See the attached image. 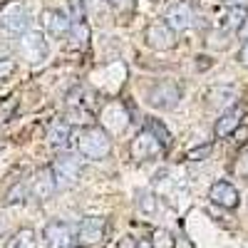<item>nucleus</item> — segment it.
<instances>
[{"instance_id": "nucleus-31", "label": "nucleus", "mask_w": 248, "mask_h": 248, "mask_svg": "<svg viewBox=\"0 0 248 248\" xmlns=\"http://www.w3.org/2000/svg\"><path fill=\"white\" fill-rule=\"evenodd\" d=\"M238 37H241V40H248V17L238 25Z\"/></svg>"}, {"instance_id": "nucleus-28", "label": "nucleus", "mask_w": 248, "mask_h": 248, "mask_svg": "<svg viewBox=\"0 0 248 248\" xmlns=\"http://www.w3.org/2000/svg\"><path fill=\"white\" fill-rule=\"evenodd\" d=\"M109 3H112V8L117 13H132L134 5H137V0H109Z\"/></svg>"}, {"instance_id": "nucleus-21", "label": "nucleus", "mask_w": 248, "mask_h": 248, "mask_svg": "<svg viewBox=\"0 0 248 248\" xmlns=\"http://www.w3.org/2000/svg\"><path fill=\"white\" fill-rule=\"evenodd\" d=\"M229 45H231V35L223 30H211L206 35V47H211V50H226Z\"/></svg>"}, {"instance_id": "nucleus-2", "label": "nucleus", "mask_w": 248, "mask_h": 248, "mask_svg": "<svg viewBox=\"0 0 248 248\" xmlns=\"http://www.w3.org/2000/svg\"><path fill=\"white\" fill-rule=\"evenodd\" d=\"M184 97V87L179 85L176 79H159L147 90V105L154 109H174Z\"/></svg>"}, {"instance_id": "nucleus-16", "label": "nucleus", "mask_w": 248, "mask_h": 248, "mask_svg": "<svg viewBox=\"0 0 248 248\" xmlns=\"http://www.w3.org/2000/svg\"><path fill=\"white\" fill-rule=\"evenodd\" d=\"M70 134H72V127L65 122V119H57L50 132H47V141H50V147L55 149H62V147H67V141H70Z\"/></svg>"}, {"instance_id": "nucleus-19", "label": "nucleus", "mask_w": 248, "mask_h": 248, "mask_svg": "<svg viewBox=\"0 0 248 248\" xmlns=\"http://www.w3.org/2000/svg\"><path fill=\"white\" fill-rule=\"evenodd\" d=\"M156 203H159V199H156L149 189H139V191H137V209H139L144 216H152V214L156 211Z\"/></svg>"}, {"instance_id": "nucleus-33", "label": "nucleus", "mask_w": 248, "mask_h": 248, "mask_svg": "<svg viewBox=\"0 0 248 248\" xmlns=\"http://www.w3.org/2000/svg\"><path fill=\"white\" fill-rule=\"evenodd\" d=\"M3 10H5V3H0V15H3Z\"/></svg>"}, {"instance_id": "nucleus-20", "label": "nucleus", "mask_w": 248, "mask_h": 248, "mask_svg": "<svg viewBox=\"0 0 248 248\" xmlns=\"http://www.w3.org/2000/svg\"><path fill=\"white\" fill-rule=\"evenodd\" d=\"M67 37L72 40V47H85L87 40H90V28H87V23H72Z\"/></svg>"}, {"instance_id": "nucleus-13", "label": "nucleus", "mask_w": 248, "mask_h": 248, "mask_svg": "<svg viewBox=\"0 0 248 248\" xmlns=\"http://www.w3.org/2000/svg\"><path fill=\"white\" fill-rule=\"evenodd\" d=\"M243 117H246V107H241V105L229 107V109H226V112L216 119V127H214L216 137H229V134H233V132L241 127Z\"/></svg>"}, {"instance_id": "nucleus-17", "label": "nucleus", "mask_w": 248, "mask_h": 248, "mask_svg": "<svg viewBox=\"0 0 248 248\" xmlns=\"http://www.w3.org/2000/svg\"><path fill=\"white\" fill-rule=\"evenodd\" d=\"M248 17V10H238V8H226V15L221 17L218 30L229 32V30H238V25Z\"/></svg>"}, {"instance_id": "nucleus-9", "label": "nucleus", "mask_w": 248, "mask_h": 248, "mask_svg": "<svg viewBox=\"0 0 248 248\" xmlns=\"http://www.w3.org/2000/svg\"><path fill=\"white\" fill-rule=\"evenodd\" d=\"M43 238H45V246L47 248H70L72 241H75V231L67 221H50L43 231Z\"/></svg>"}, {"instance_id": "nucleus-3", "label": "nucleus", "mask_w": 248, "mask_h": 248, "mask_svg": "<svg viewBox=\"0 0 248 248\" xmlns=\"http://www.w3.org/2000/svg\"><path fill=\"white\" fill-rule=\"evenodd\" d=\"M50 171L55 176L57 189H70L82 176V161L77 154H57V159L50 164Z\"/></svg>"}, {"instance_id": "nucleus-30", "label": "nucleus", "mask_w": 248, "mask_h": 248, "mask_svg": "<svg viewBox=\"0 0 248 248\" xmlns=\"http://www.w3.org/2000/svg\"><path fill=\"white\" fill-rule=\"evenodd\" d=\"M238 62L243 67H248V40H246V45L241 47V52H238Z\"/></svg>"}, {"instance_id": "nucleus-29", "label": "nucleus", "mask_w": 248, "mask_h": 248, "mask_svg": "<svg viewBox=\"0 0 248 248\" xmlns=\"http://www.w3.org/2000/svg\"><path fill=\"white\" fill-rule=\"evenodd\" d=\"M226 8H238V10H248V0H226Z\"/></svg>"}, {"instance_id": "nucleus-22", "label": "nucleus", "mask_w": 248, "mask_h": 248, "mask_svg": "<svg viewBox=\"0 0 248 248\" xmlns=\"http://www.w3.org/2000/svg\"><path fill=\"white\" fill-rule=\"evenodd\" d=\"M152 248H176V238H174L167 229H156V231H154Z\"/></svg>"}, {"instance_id": "nucleus-23", "label": "nucleus", "mask_w": 248, "mask_h": 248, "mask_svg": "<svg viewBox=\"0 0 248 248\" xmlns=\"http://www.w3.org/2000/svg\"><path fill=\"white\" fill-rule=\"evenodd\" d=\"M25 194H28V186H25V181H15V184H13V189L5 194V203L10 206V203L23 201V199H25Z\"/></svg>"}, {"instance_id": "nucleus-26", "label": "nucleus", "mask_w": 248, "mask_h": 248, "mask_svg": "<svg viewBox=\"0 0 248 248\" xmlns=\"http://www.w3.org/2000/svg\"><path fill=\"white\" fill-rule=\"evenodd\" d=\"M209 154H211V144H203L201 149H191L189 154H186V159H189V161H201V159H206Z\"/></svg>"}, {"instance_id": "nucleus-12", "label": "nucleus", "mask_w": 248, "mask_h": 248, "mask_svg": "<svg viewBox=\"0 0 248 248\" xmlns=\"http://www.w3.org/2000/svg\"><path fill=\"white\" fill-rule=\"evenodd\" d=\"M30 191H32V196H35L40 203L50 201V199L57 194V184H55V176H52L50 167L40 169V171L35 174V179H32V186H30Z\"/></svg>"}, {"instance_id": "nucleus-25", "label": "nucleus", "mask_w": 248, "mask_h": 248, "mask_svg": "<svg viewBox=\"0 0 248 248\" xmlns=\"http://www.w3.org/2000/svg\"><path fill=\"white\" fill-rule=\"evenodd\" d=\"M233 171L241 176V179H248V149H243L233 164Z\"/></svg>"}, {"instance_id": "nucleus-24", "label": "nucleus", "mask_w": 248, "mask_h": 248, "mask_svg": "<svg viewBox=\"0 0 248 248\" xmlns=\"http://www.w3.org/2000/svg\"><path fill=\"white\" fill-rule=\"evenodd\" d=\"M147 129H149V132H152L159 141H161V147L167 149V144H169V139H171V137H169V132H167V129H164V124H156V122L152 119V122L147 124Z\"/></svg>"}, {"instance_id": "nucleus-15", "label": "nucleus", "mask_w": 248, "mask_h": 248, "mask_svg": "<svg viewBox=\"0 0 248 248\" xmlns=\"http://www.w3.org/2000/svg\"><path fill=\"white\" fill-rule=\"evenodd\" d=\"M70 28H72V20H70L67 13H62V10H47L45 13V30L52 37H67Z\"/></svg>"}, {"instance_id": "nucleus-11", "label": "nucleus", "mask_w": 248, "mask_h": 248, "mask_svg": "<svg viewBox=\"0 0 248 248\" xmlns=\"http://www.w3.org/2000/svg\"><path fill=\"white\" fill-rule=\"evenodd\" d=\"M209 199L216 206L229 209V211L238 209V203H241V194H238V189H236L231 181H214L211 189H209Z\"/></svg>"}, {"instance_id": "nucleus-5", "label": "nucleus", "mask_w": 248, "mask_h": 248, "mask_svg": "<svg viewBox=\"0 0 248 248\" xmlns=\"http://www.w3.org/2000/svg\"><path fill=\"white\" fill-rule=\"evenodd\" d=\"M105 233H107V221L105 218L102 216H85L75 229V241L79 243V248H90V246L102 243Z\"/></svg>"}, {"instance_id": "nucleus-4", "label": "nucleus", "mask_w": 248, "mask_h": 248, "mask_svg": "<svg viewBox=\"0 0 248 248\" xmlns=\"http://www.w3.org/2000/svg\"><path fill=\"white\" fill-rule=\"evenodd\" d=\"M17 52L23 60H28L30 65H37V62H43L47 60V40H45V32H40V30H28L23 37H20V43H17Z\"/></svg>"}, {"instance_id": "nucleus-18", "label": "nucleus", "mask_w": 248, "mask_h": 248, "mask_svg": "<svg viewBox=\"0 0 248 248\" xmlns=\"http://www.w3.org/2000/svg\"><path fill=\"white\" fill-rule=\"evenodd\" d=\"M37 246V238H35V231L32 229H20L13 233V238L8 241L5 248H35Z\"/></svg>"}, {"instance_id": "nucleus-14", "label": "nucleus", "mask_w": 248, "mask_h": 248, "mask_svg": "<svg viewBox=\"0 0 248 248\" xmlns=\"http://www.w3.org/2000/svg\"><path fill=\"white\" fill-rule=\"evenodd\" d=\"M129 124V117L127 112H124L117 102H112L109 107H105V112H102V129H112V132H124Z\"/></svg>"}, {"instance_id": "nucleus-27", "label": "nucleus", "mask_w": 248, "mask_h": 248, "mask_svg": "<svg viewBox=\"0 0 248 248\" xmlns=\"http://www.w3.org/2000/svg\"><path fill=\"white\" fill-rule=\"evenodd\" d=\"M13 70H15V62H13L8 55H3V52H0V79H3V77H8Z\"/></svg>"}, {"instance_id": "nucleus-6", "label": "nucleus", "mask_w": 248, "mask_h": 248, "mask_svg": "<svg viewBox=\"0 0 248 248\" xmlns=\"http://www.w3.org/2000/svg\"><path fill=\"white\" fill-rule=\"evenodd\" d=\"M129 152H132V159L134 161H152L156 156L164 154V147H161V141L149 132V129H141L132 144H129Z\"/></svg>"}, {"instance_id": "nucleus-7", "label": "nucleus", "mask_w": 248, "mask_h": 248, "mask_svg": "<svg viewBox=\"0 0 248 248\" xmlns=\"http://www.w3.org/2000/svg\"><path fill=\"white\" fill-rule=\"evenodd\" d=\"M30 23H32V17L23 5H13L0 15V28L10 37H23L30 30Z\"/></svg>"}, {"instance_id": "nucleus-8", "label": "nucleus", "mask_w": 248, "mask_h": 248, "mask_svg": "<svg viewBox=\"0 0 248 248\" xmlns=\"http://www.w3.org/2000/svg\"><path fill=\"white\" fill-rule=\"evenodd\" d=\"M144 40H147V45L152 50H171L176 45V32L164 23V20H154L152 25H147V30H144Z\"/></svg>"}, {"instance_id": "nucleus-32", "label": "nucleus", "mask_w": 248, "mask_h": 248, "mask_svg": "<svg viewBox=\"0 0 248 248\" xmlns=\"http://www.w3.org/2000/svg\"><path fill=\"white\" fill-rule=\"evenodd\" d=\"M134 248H152V241H139Z\"/></svg>"}, {"instance_id": "nucleus-34", "label": "nucleus", "mask_w": 248, "mask_h": 248, "mask_svg": "<svg viewBox=\"0 0 248 248\" xmlns=\"http://www.w3.org/2000/svg\"><path fill=\"white\" fill-rule=\"evenodd\" d=\"M70 248H79V246H70Z\"/></svg>"}, {"instance_id": "nucleus-1", "label": "nucleus", "mask_w": 248, "mask_h": 248, "mask_svg": "<svg viewBox=\"0 0 248 248\" xmlns=\"http://www.w3.org/2000/svg\"><path fill=\"white\" fill-rule=\"evenodd\" d=\"M77 152L90 161H102L112 154V137L102 127H85L77 137Z\"/></svg>"}, {"instance_id": "nucleus-10", "label": "nucleus", "mask_w": 248, "mask_h": 248, "mask_svg": "<svg viewBox=\"0 0 248 248\" xmlns=\"http://www.w3.org/2000/svg\"><path fill=\"white\" fill-rule=\"evenodd\" d=\"M164 23H167L174 32H184L189 30L194 25V10L189 3H184V0H179V3L169 5L167 13H164Z\"/></svg>"}]
</instances>
